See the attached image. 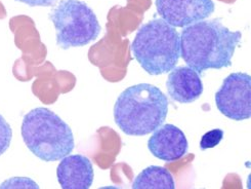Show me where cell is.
Here are the masks:
<instances>
[{"label":"cell","instance_id":"6da1fadb","mask_svg":"<svg viewBox=\"0 0 251 189\" xmlns=\"http://www.w3.org/2000/svg\"><path fill=\"white\" fill-rule=\"evenodd\" d=\"M179 36L180 57L200 75L209 69L231 67L242 33L231 31L220 19H213L184 27Z\"/></svg>","mask_w":251,"mask_h":189},{"label":"cell","instance_id":"7a4b0ae2","mask_svg":"<svg viewBox=\"0 0 251 189\" xmlns=\"http://www.w3.org/2000/svg\"><path fill=\"white\" fill-rule=\"evenodd\" d=\"M168 105L160 88L139 83L120 94L114 106V119L125 135L146 136L164 124Z\"/></svg>","mask_w":251,"mask_h":189},{"label":"cell","instance_id":"3957f363","mask_svg":"<svg viewBox=\"0 0 251 189\" xmlns=\"http://www.w3.org/2000/svg\"><path fill=\"white\" fill-rule=\"evenodd\" d=\"M21 133L28 149L43 162L61 161L75 148L71 128L48 108L28 112L23 118Z\"/></svg>","mask_w":251,"mask_h":189},{"label":"cell","instance_id":"277c9868","mask_svg":"<svg viewBox=\"0 0 251 189\" xmlns=\"http://www.w3.org/2000/svg\"><path fill=\"white\" fill-rule=\"evenodd\" d=\"M131 52L148 74L169 73L180 58L179 33L162 19L151 20L135 34Z\"/></svg>","mask_w":251,"mask_h":189},{"label":"cell","instance_id":"5b68a950","mask_svg":"<svg viewBox=\"0 0 251 189\" xmlns=\"http://www.w3.org/2000/svg\"><path fill=\"white\" fill-rule=\"evenodd\" d=\"M50 19L56 31V43L63 50L84 47L97 40L101 31L94 10L80 0H61Z\"/></svg>","mask_w":251,"mask_h":189},{"label":"cell","instance_id":"8992f818","mask_svg":"<svg viewBox=\"0 0 251 189\" xmlns=\"http://www.w3.org/2000/svg\"><path fill=\"white\" fill-rule=\"evenodd\" d=\"M215 104L227 118L242 121L251 115V77L245 72L231 73L215 94Z\"/></svg>","mask_w":251,"mask_h":189},{"label":"cell","instance_id":"52a82bcc","mask_svg":"<svg viewBox=\"0 0 251 189\" xmlns=\"http://www.w3.org/2000/svg\"><path fill=\"white\" fill-rule=\"evenodd\" d=\"M155 4L158 15L175 28L206 20L215 9L212 0H156Z\"/></svg>","mask_w":251,"mask_h":189},{"label":"cell","instance_id":"ba28073f","mask_svg":"<svg viewBox=\"0 0 251 189\" xmlns=\"http://www.w3.org/2000/svg\"><path fill=\"white\" fill-rule=\"evenodd\" d=\"M148 148L155 158L171 162L185 157L189 151V142L180 129L167 124L153 132L148 141Z\"/></svg>","mask_w":251,"mask_h":189},{"label":"cell","instance_id":"9c48e42d","mask_svg":"<svg viewBox=\"0 0 251 189\" xmlns=\"http://www.w3.org/2000/svg\"><path fill=\"white\" fill-rule=\"evenodd\" d=\"M56 177L63 189H88L94 182V166L84 155L69 154L58 165Z\"/></svg>","mask_w":251,"mask_h":189},{"label":"cell","instance_id":"30bf717a","mask_svg":"<svg viewBox=\"0 0 251 189\" xmlns=\"http://www.w3.org/2000/svg\"><path fill=\"white\" fill-rule=\"evenodd\" d=\"M168 96L180 104L195 102L202 96L204 86L200 75L192 68L175 67L166 81Z\"/></svg>","mask_w":251,"mask_h":189},{"label":"cell","instance_id":"8fae6325","mask_svg":"<svg viewBox=\"0 0 251 189\" xmlns=\"http://www.w3.org/2000/svg\"><path fill=\"white\" fill-rule=\"evenodd\" d=\"M133 189H175L173 175L163 166L151 165L142 171L131 186Z\"/></svg>","mask_w":251,"mask_h":189},{"label":"cell","instance_id":"7c38bea8","mask_svg":"<svg viewBox=\"0 0 251 189\" xmlns=\"http://www.w3.org/2000/svg\"><path fill=\"white\" fill-rule=\"evenodd\" d=\"M224 139V131L221 129L211 130L202 136L200 141V149L202 151L210 148H214Z\"/></svg>","mask_w":251,"mask_h":189},{"label":"cell","instance_id":"4fadbf2b","mask_svg":"<svg viewBox=\"0 0 251 189\" xmlns=\"http://www.w3.org/2000/svg\"><path fill=\"white\" fill-rule=\"evenodd\" d=\"M11 139H13V131L8 122L0 114V155H2L9 148Z\"/></svg>","mask_w":251,"mask_h":189},{"label":"cell","instance_id":"5bb4252c","mask_svg":"<svg viewBox=\"0 0 251 189\" xmlns=\"http://www.w3.org/2000/svg\"><path fill=\"white\" fill-rule=\"evenodd\" d=\"M16 1L25 3L29 6H52L58 0H16Z\"/></svg>","mask_w":251,"mask_h":189}]
</instances>
